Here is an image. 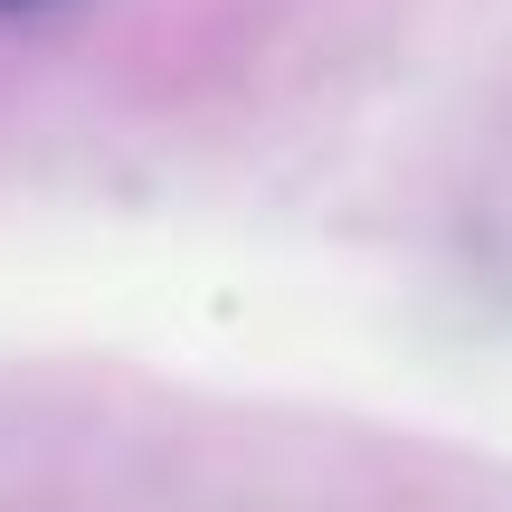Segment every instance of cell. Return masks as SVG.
<instances>
[{"label":"cell","instance_id":"obj_1","mask_svg":"<svg viewBox=\"0 0 512 512\" xmlns=\"http://www.w3.org/2000/svg\"><path fill=\"white\" fill-rule=\"evenodd\" d=\"M0 10H38V0H0Z\"/></svg>","mask_w":512,"mask_h":512}]
</instances>
